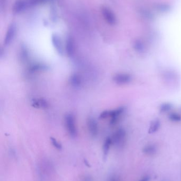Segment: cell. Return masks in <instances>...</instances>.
I'll use <instances>...</instances> for the list:
<instances>
[{
	"instance_id": "5",
	"label": "cell",
	"mask_w": 181,
	"mask_h": 181,
	"mask_svg": "<svg viewBox=\"0 0 181 181\" xmlns=\"http://www.w3.org/2000/svg\"><path fill=\"white\" fill-rule=\"evenodd\" d=\"M52 41L53 43V46L54 47V48L56 50L58 53L60 55H63V48L60 38L56 35H52Z\"/></svg>"
},
{
	"instance_id": "14",
	"label": "cell",
	"mask_w": 181,
	"mask_h": 181,
	"mask_svg": "<svg viewBox=\"0 0 181 181\" xmlns=\"http://www.w3.org/2000/svg\"><path fill=\"white\" fill-rule=\"evenodd\" d=\"M50 140H51V143L53 145V146L55 147L56 149L58 150H61L62 148V146L60 143L53 137L50 138Z\"/></svg>"
},
{
	"instance_id": "11",
	"label": "cell",
	"mask_w": 181,
	"mask_h": 181,
	"mask_svg": "<svg viewBox=\"0 0 181 181\" xmlns=\"http://www.w3.org/2000/svg\"><path fill=\"white\" fill-rule=\"evenodd\" d=\"M47 69V67L44 64H36L32 65L29 68V71L31 73H35L40 71L46 70Z\"/></svg>"
},
{
	"instance_id": "1",
	"label": "cell",
	"mask_w": 181,
	"mask_h": 181,
	"mask_svg": "<svg viewBox=\"0 0 181 181\" xmlns=\"http://www.w3.org/2000/svg\"><path fill=\"white\" fill-rule=\"evenodd\" d=\"M64 121L66 130L68 134L71 137L75 138L77 136V129L76 128L75 118L74 115L71 113L65 115Z\"/></svg>"
},
{
	"instance_id": "12",
	"label": "cell",
	"mask_w": 181,
	"mask_h": 181,
	"mask_svg": "<svg viewBox=\"0 0 181 181\" xmlns=\"http://www.w3.org/2000/svg\"><path fill=\"white\" fill-rule=\"evenodd\" d=\"M70 83L71 85L75 87H79L81 85L82 83L81 78L78 74H73L70 78Z\"/></svg>"
},
{
	"instance_id": "3",
	"label": "cell",
	"mask_w": 181,
	"mask_h": 181,
	"mask_svg": "<svg viewBox=\"0 0 181 181\" xmlns=\"http://www.w3.org/2000/svg\"><path fill=\"white\" fill-rule=\"evenodd\" d=\"M102 14L104 16L105 20H106L108 24H115L116 22V19L114 14L110 10L107 8H103L102 9Z\"/></svg>"
},
{
	"instance_id": "15",
	"label": "cell",
	"mask_w": 181,
	"mask_h": 181,
	"mask_svg": "<svg viewBox=\"0 0 181 181\" xmlns=\"http://www.w3.org/2000/svg\"><path fill=\"white\" fill-rule=\"evenodd\" d=\"M21 54V56L22 59L23 60H26L27 58H28V52L26 51V49H22Z\"/></svg>"
},
{
	"instance_id": "4",
	"label": "cell",
	"mask_w": 181,
	"mask_h": 181,
	"mask_svg": "<svg viewBox=\"0 0 181 181\" xmlns=\"http://www.w3.org/2000/svg\"><path fill=\"white\" fill-rule=\"evenodd\" d=\"M87 127L89 132L94 137L96 136L98 133V126L97 122L93 118H89L87 120Z\"/></svg>"
},
{
	"instance_id": "7",
	"label": "cell",
	"mask_w": 181,
	"mask_h": 181,
	"mask_svg": "<svg viewBox=\"0 0 181 181\" xmlns=\"http://www.w3.org/2000/svg\"><path fill=\"white\" fill-rule=\"evenodd\" d=\"M65 50L66 54L68 56H73L75 51V45L73 39L70 37L66 39L65 44Z\"/></svg>"
},
{
	"instance_id": "13",
	"label": "cell",
	"mask_w": 181,
	"mask_h": 181,
	"mask_svg": "<svg viewBox=\"0 0 181 181\" xmlns=\"http://www.w3.org/2000/svg\"><path fill=\"white\" fill-rule=\"evenodd\" d=\"M143 152H144V154H146L147 155L152 156V155H154L156 154V149L155 147H154V146H149L144 148V149H143Z\"/></svg>"
},
{
	"instance_id": "6",
	"label": "cell",
	"mask_w": 181,
	"mask_h": 181,
	"mask_svg": "<svg viewBox=\"0 0 181 181\" xmlns=\"http://www.w3.org/2000/svg\"><path fill=\"white\" fill-rule=\"evenodd\" d=\"M16 31V27L14 25H11L9 27L5 38V46L9 45L12 42L15 36Z\"/></svg>"
},
{
	"instance_id": "10",
	"label": "cell",
	"mask_w": 181,
	"mask_h": 181,
	"mask_svg": "<svg viewBox=\"0 0 181 181\" xmlns=\"http://www.w3.org/2000/svg\"><path fill=\"white\" fill-rule=\"evenodd\" d=\"M112 143V140L111 138L108 137L105 140L103 145V154H104V157H106L108 155L110 149V146Z\"/></svg>"
},
{
	"instance_id": "8",
	"label": "cell",
	"mask_w": 181,
	"mask_h": 181,
	"mask_svg": "<svg viewBox=\"0 0 181 181\" xmlns=\"http://www.w3.org/2000/svg\"><path fill=\"white\" fill-rule=\"evenodd\" d=\"M32 104L33 107L36 108H47L49 106L48 102L43 99L34 100Z\"/></svg>"
},
{
	"instance_id": "17",
	"label": "cell",
	"mask_w": 181,
	"mask_h": 181,
	"mask_svg": "<svg viewBox=\"0 0 181 181\" xmlns=\"http://www.w3.org/2000/svg\"><path fill=\"white\" fill-rule=\"evenodd\" d=\"M117 181V180H116V179H112V181Z\"/></svg>"
},
{
	"instance_id": "16",
	"label": "cell",
	"mask_w": 181,
	"mask_h": 181,
	"mask_svg": "<svg viewBox=\"0 0 181 181\" xmlns=\"http://www.w3.org/2000/svg\"><path fill=\"white\" fill-rule=\"evenodd\" d=\"M150 179V177L148 176H146L144 177L142 179H141L139 181H149Z\"/></svg>"
},
{
	"instance_id": "2",
	"label": "cell",
	"mask_w": 181,
	"mask_h": 181,
	"mask_svg": "<svg viewBox=\"0 0 181 181\" xmlns=\"http://www.w3.org/2000/svg\"><path fill=\"white\" fill-rule=\"evenodd\" d=\"M47 160H45L42 161L39 167L40 174L42 176V178H47L49 175H51L52 171L53 170L52 165Z\"/></svg>"
},
{
	"instance_id": "9",
	"label": "cell",
	"mask_w": 181,
	"mask_h": 181,
	"mask_svg": "<svg viewBox=\"0 0 181 181\" xmlns=\"http://www.w3.org/2000/svg\"><path fill=\"white\" fill-rule=\"evenodd\" d=\"M27 3L24 0H18L14 5V11L16 12L22 11L25 9L27 5Z\"/></svg>"
}]
</instances>
